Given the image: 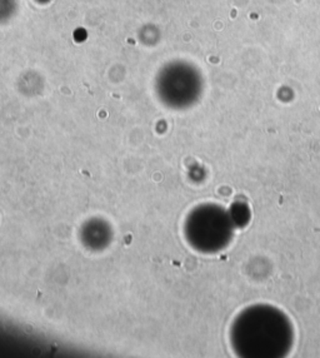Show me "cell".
I'll use <instances>...</instances> for the list:
<instances>
[{
    "label": "cell",
    "instance_id": "cell-1",
    "mask_svg": "<svg viewBox=\"0 0 320 358\" xmlns=\"http://www.w3.org/2000/svg\"><path fill=\"white\" fill-rule=\"evenodd\" d=\"M293 343L294 329L289 317L273 306L247 307L231 324V345L238 357H285Z\"/></svg>",
    "mask_w": 320,
    "mask_h": 358
},
{
    "label": "cell",
    "instance_id": "cell-2",
    "mask_svg": "<svg viewBox=\"0 0 320 358\" xmlns=\"http://www.w3.org/2000/svg\"><path fill=\"white\" fill-rule=\"evenodd\" d=\"M235 226L231 213L217 204L196 207L185 222V237L202 253H218L231 245Z\"/></svg>",
    "mask_w": 320,
    "mask_h": 358
},
{
    "label": "cell",
    "instance_id": "cell-3",
    "mask_svg": "<svg viewBox=\"0 0 320 358\" xmlns=\"http://www.w3.org/2000/svg\"><path fill=\"white\" fill-rule=\"evenodd\" d=\"M235 228L245 227L250 220V210L243 203H235L229 209Z\"/></svg>",
    "mask_w": 320,
    "mask_h": 358
}]
</instances>
